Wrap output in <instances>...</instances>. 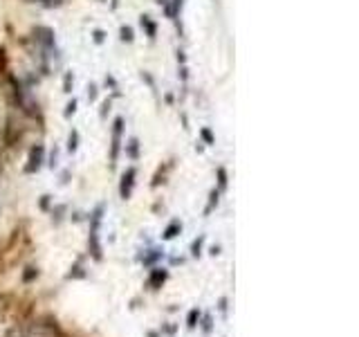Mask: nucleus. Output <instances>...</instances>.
I'll return each mask as SVG.
<instances>
[{
	"label": "nucleus",
	"instance_id": "20e7f679",
	"mask_svg": "<svg viewBox=\"0 0 359 337\" xmlns=\"http://www.w3.org/2000/svg\"><path fill=\"white\" fill-rule=\"evenodd\" d=\"M41 164H43V146H34L32 149V153H30V164L25 167L27 173H34V171H39L41 169Z\"/></svg>",
	"mask_w": 359,
	"mask_h": 337
},
{
	"label": "nucleus",
	"instance_id": "412c9836",
	"mask_svg": "<svg viewBox=\"0 0 359 337\" xmlns=\"http://www.w3.org/2000/svg\"><path fill=\"white\" fill-rule=\"evenodd\" d=\"M88 97H90V99H97V88L95 86L88 88Z\"/></svg>",
	"mask_w": 359,
	"mask_h": 337
},
{
	"label": "nucleus",
	"instance_id": "aec40b11",
	"mask_svg": "<svg viewBox=\"0 0 359 337\" xmlns=\"http://www.w3.org/2000/svg\"><path fill=\"white\" fill-rule=\"evenodd\" d=\"M72 276H86L81 272V265H77V267H74V272H70V279H72Z\"/></svg>",
	"mask_w": 359,
	"mask_h": 337
},
{
	"label": "nucleus",
	"instance_id": "dca6fc26",
	"mask_svg": "<svg viewBox=\"0 0 359 337\" xmlns=\"http://www.w3.org/2000/svg\"><path fill=\"white\" fill-rule=\"evenodd\" d=\"M74 110H77V101H70L68 104V110H65V117H70V115H74Z\"/></svg>",
	"mask_w": 359,
	"mask_h": 337
},
{
	"label": "nucleus",
	"instance_id": "f257e3e1",
	"mask_svg": "<svg viewBox=\"0 0 359 337\" xmlns=\"http://www.w3.org/2000/svg\"><path fill=\"white\" fill-rule=\"evenodd\" d=\"M99 220H101V209L92 214V227H90V252L97 261H101V245H99Z\"/></svg>",
	"mask_w": 359,
	"mask_h": 337
},
{
	"label": "nucleus",
	"instance_id": "6ab92c4d",
	"mask_svg": "<svg viewBox=\"0 0 359 337\" xmlns=\"http://www.w3.org/2000/svg\"><path fill=\"white\" fill-rule=\"evenodd\" d=\"M70 84H72V75H65V81H63L65 92H70Z\"/></svg>",
	"mask_w": 359,
	"mask_h": 337
},
{
	"label": "nucleus",
	"instance_id": "f8f14e48",
	"mask_svg": "<svg viewBox=\"0 0 359 337\" xmlns=\"http://www.w3.org/2000/svg\"><path fill=\"white\" fill-rule=\"evenodd\" d=\"M202 243H204V236H200L198 241L193 243V247H191V252H193V256H200V250H202Z\"/></svg>",
	"mask_w": 359,
	"mask_h": 337
},
{
	"label": "nucleus",
	"instance_id": "7ed1b4c3",
	"mask_svg": "<svg viewBox=\"0 0 359 337\" xmlns=\"http://www.w3.org/2000/svg\"><path fill=\"white\" fill-rule=\"evenodd\" d=\"M121 126H124V119H115V128H113V149H110V160L113 164L119 158V144H121Z\"/></svg>",
	"mask_w": 359,
	"mask_h": 337
},
{
	"label": "nucleus",
	"instance_id": "ddd939ff",
	"mask_svg": "<svg viewBox=\"0 0 359 337\" xmlns=\"http://www.w3.org/2000/svg\"><path fill=\"white\" fill-rule=\"evenodd\" d=\"M216 205H218V191H211V200H209V207L204 209V214H209V211H211Z\"/></svg>",
	"mask_w": 359,
	"mask_h": 337
},
{
	"label": "nucleus",
	"instance_id": "5701e85b",
	"mask_svg": "<svg viewBox=\"0 0 359 337\" xmlns=\"http://www.w3.org/2000/svg\"><path fill=\"white\" fill-rule=\"evenodd\" d=\"M95 41L101 43V41H104V32H95Z\"/></svg>",
	"mask_w": 359,
	"mask_h": 337
},
{
	"label": "nucleus",
	"instance_id": "4468645a",
	"mask_svg": "<svg viewBox=\"0 0 359 337\" xmlns=\"http://www.w3.org/2000/svg\"><path fill=\"white\" fill-rule=\"evenodd\" d=\"M121 39L124 41H133V30H130V27H121Z\"/></svg>",
	"mask_w": 359,
	"mask_h": 337
},
{
	"label": "nucleus",
	"instance_id": "a211bd4d",
	"mask_svg": "<svg viewBox=\"0 0 359 337\" xmlns=\"http://www.w3.org/2000/svg\"><path fill=\"white\" fill-rule=\"evenodd\" d=\"M130 158H137V140L130 142Z\"/></svg>",
	"mask_w": 359,
	"mask_h": 337
},
{
	"label": "nucleus",
	"instance_id": "39448f33",
	"mask_svg": "<svg viewBox=\"0 0 359 337\" xmlns=\"http://www.w3.org/2000/svg\"><path fill=\"white\" fill-rule=\"evenodd\" d=\"M166 270H162V267H155V270L151 272V276H148V288L151 290H157V288H162V283L166 281Z\"/></svg>",
	"mask_w": 359,
	"mask_h": 337
},
{
	"label": "nucleus",
	"instance_id": "f3484780",
	"mask_svg": "<svg viewBox=\"0 0 359 337\" xmlns=\"http://www.w3.org/2000/svg\"><path fill=\"white\" fill-rule=\"evenodd\" d=\"M36 274H39V272H36L34 267H27V272H25V281H32Z\"/></svg>",
	"mask_w": 359,
	"mask_h": 337
},
{
	"label": "nucleus",
	"instance_id": "2eb2a0df",
	"mask_svg": "<svg viewBox=\"0 0 359 337\" xmlns=\"http://www.w3.org/2000/svg\"><path fill=\"white\" fill-rule=\"evenodd\" d=\"M202 140L207 142V144H213V135H211V131H209V128H202Z\"/></svg>",
	"mask_w": 359,
	"mask_h": 337
},
{
	"label": "nucleus",
	"instance_id": "0eeeda50",
	"mask_svg": "<svg viewBox=\"0 0 359 337\" xmlns=\"http://www.w3.org/2000/svg\"><path fill=\"white\" fill-rule=\"evenodd\" d=\"M27 3H32V5H41V7H61L63 5V0H27Z\"/></svg>",
	"mask_w": 359,
	"mask_h": 337
},
{
	"label": "nucleus",
	"instance_id": "6e6552de",
	"mask_svg": "<svg viewBox=\"0 0 359 337\" xmlns=\"http://www.w3.org/2000/svg\"><path fill=\"white\" fill-rule=\"evenodd\" d=\"M142 25L146 27V32H148V36H151V39H155V32H157V27H155V23L151 21V18L148 16H142Z\"/></svg>",
	"mask_w": 359,
	"mask_h": 337
},
{
	"label": "nucleus",
	"instance_id": "423d86ee",
	"mask_svg": "<svg viewBox=\"0 0 359 337\" xmlns=\"http://www.w3.org/2000/svg\"><path fill=\"white\" fill-rule=\"evenodd\" d=\"M180 232H182V223H180V220H173V223L164 229V238H166V241H171V238H175Z\"/></svg>",
	"mask_w": 359,
	"mask_h": 337
},
{
	"label": "nucleus",
	"instance_id": "1a4fd4ad",
	"mask_svg": "<svg viewBox=\"0 0 359 337\" xmlns=\"http://www.w3.org/2000/svg\"><path fill=\"white\" fill-rule=\"evenodd\" d=\"M198 319H200V310L193 308V310L189 312V317H186V326H189V328H195V326H198Z\"/></svg>",
	"mask_w": 359,
	"mask_h": 337
},
{
	"label": "nucleus",
	"instance_id": "4be33fe9",
	"mask_svg": "<svg viewBox=\"0 0 359 337\" xmlns=\"http://www.w3.org/2000/svg\"><path fill=\"white\" fill-rule=\"evenodd\" d=\"M211 330V317H204V333Z\"/></svg>",
	"mask_w": 359,
	"mask_h": 337
},
{
	"label": "nucleus",
	"instance_id": "9d476101",
	"mask_svg": "<svg viewBox=\"0 0 359 337\" xmlns=\"http://www.w3.org/2000/svg\"><path fill=\"white\" fill-rule=\"evenodd\" d=\"M77 142H79V135H77V131H72V135H70V144H68L70 153H74V151H77Z\"/></svg>",
	"mask_w": 359,
	"mask_h": 337
},
{
	"label": "nucleus",
	"instance_id": "f03ea898",
	"mask_svg": "<svg viewBox=\"0 0 359 337\" xmlns=\"http://www.w3.org/2000/svg\"><path fill=\"white\" fill-rule=\"evenodd\" d=\"M135 175H137V171L135 169H128L124 173V178H121V184H119V193L124 200H128L130 193H133V184H135Z\"/></svg>",
	"mask_w": 359,
	"mask_h": 337
},
{
	"label": "nucleus",
	"instance_id": "9b49d317",
	"mask_svg": "<svg viewBox=\"0 0 359 337\" xmlns=\"http://www.w3.org/2000/svg\"><path fill=\"white\" fill-rule=\"evenodd\" d=\"M218 182H220V189H225L227 187V171L225 169H218Z\"/></svg>",
	"mask_w": 359,
	"mask_h": 337
}]
</instances>
